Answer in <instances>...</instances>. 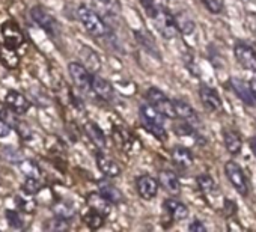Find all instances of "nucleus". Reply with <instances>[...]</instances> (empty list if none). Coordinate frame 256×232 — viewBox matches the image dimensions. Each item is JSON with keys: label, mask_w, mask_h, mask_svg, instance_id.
Returning a JSON list of instances; mask_svg holds the SVG:
<instances>
[{"label": "nucleus", "mask_w": 256, "mask_h": 232, "mask_svg": "<svg viewBox=\"0 0 256 232\" xmlns=\"http://www.w3.org/2000/svg\"><path fill=\"white\" fill-rule=\"evenodd\" d=\"M98 192L107 199V200H110L112 204H120V202H124V194H122V192L118 188V187H114L113 184H110L108 181H100L98 182Z\"/></svg>", "instance_id": "nucleus-20"}, {"label": "nucleus", "mask_w": 256, "mask_h": 232, "mask_svg": "<svg viewBox=\"0 0 256 232\" xmlns=\"http://www.w3.org/2000/svg\"><path fill=\"white\" fill-rule=\"evenodd\" d=\"M140 4L144 5V8L146 10V12H148V14H151V12L154 11V8H156L154 0H140Z\"/></svg>", "instance_id": "nucleus-40"}, {"label": "nucleus", "mask_w": 256, "mask_h": 232, "mask_svg": "<svg viewBox=\"0 0 256 232\" xmlns=\"http://www.w3.org/2000/svg\"><path fill=\"white\" fill-rule=\"evenodd\" d=\"M54 212H56L58 217H62V218L70 220V218L76 214V210H74L70 204L60 202V204H58V205L54 206Z\"/></svg>", "instance_id": "nucleus-30"}, {"label": "nucleus", "mask_w": 256, "mask_h": 232, "mask_svg": "<svg viewBox=\"0 0 256 232\" xmlns=\"http://www.w3.org/2000/svg\"><path fill=\"white\" fill-rule=\"evenodd\" d=\"M234 53H235V58L238 60V64L252 71V72H256V52L248 47L247 44H236L235 48H234Z\"/></svg>", "instance_id": "nucleus-9"}, {"label": "nucleus", "mask_w": 256, "mask_h": 232, "mask_svg": "<svg viewBox=\"0 0 256 232\" xmlns=\"http://www.w3.org/2000/svg\"><path fill=\"white\" fill-rule=\"evenodd\" d=\"M136 38H138V41L144 46V48H146V52L148 53H151V54H154L156 58H160L158 56V50H157V46H156V41L152 40V36L148 34V32H136Z\"/></svg>", "instance_id": "nucleus-27"}, {"label": "nucleus", "mask_w": 256, "mask_h": 232, "mask_svg": "<svg viewBox=\"0 0 256 232\" xmlns=\"http://www.w3.org/2000/svg\"><path fill=\"white\" fill-rule=\"evenodd\" d=\"M2 35L5 40V46L11 48H18L24 42V35L14 22H6L2 26Z\"/></svg>", "instance_id": "nucleus-11"}, {"label": "nucleus", "mask_w": 256, "mask_h": 232, "mask_svg": "<svg viewBox=\"0 0 256 232\" xmlns=\"http://www.w3.org/2000/svg\"><path fill=\"white\" fill-rule=\"evenodd\" d=\"M41 182L38 181V178L35 176H28V180L23 184V192L28 194H36L41 190Z\"/></svg>", "instance_id": "nucleus-31"}, {"label": "nucleus", "mask_w": 256, "mask_h": 232, "mask_svg": "<svg viewBox=\"0 0 256 232\" xmlns=\"http://www.w3.org/2000/svg\"><path fill=\"white\" fill-rule=\"evenodd\" d=\"M250 88H252V92H253V95L256 98V78L250 80Z\"/></svg>", "instance_id": "nucleus-43"}, {"label": "nucleus", "mask_w": 256, "mask_h": 232, "mask_svg": "<svg viewBox=\"0 0 256 232\" xmlns=\"http://www.w3.org/2000/svg\"><path fill=\"white\" fill-rule=\"evenodd\" d=\"M205 4V6L211 11V12H220L222 10V2L220 0H202Z\"/></svg>", "instance_id": "nucleus-37"}, {"label": "nucleus", "mask_w": 256, "mask_h": 232, "mask_svg": "<svg viewBox=\"0 0 256 232\" xmlns=\"http://www.w3.org/2000/svg\"><path fill=\"white\" fill-rule=\"evenodd\" d=\"M86 202H88V205H89L90 210H94V211L102 214L104 217L108 216V214L112 212V202L107 200L100 192H98V193H90V194L88 196Z\"/></svg>", "instance_id": "nucleus-19"}, {"label": "nucleus", "mask_w": 256, "mask_h": 232, "mask_svg": "<svg viewBox=\"0 0 256 232\" xmlns=\"http://www.w3.org/2000/svg\"><path fill=\"white\" fill-rule=\"evenodd\" d=\"M224 211H226V214H228V216H234V214H235V211H236L235 204H234L232 200L226 199V200H224Z\"/></svg>", "instance_id": "nucleus-39"}, {"label": "nucleus", "mask_w": 256, "mask_h": 232, "mask_svg": "<svg viewBox=\"0 0 256 232\" xmlns=\"http://www.w3.org/2000/svg\"><path fill=\"white\" fill-rule=\"evenodd\" d=\"M224 174L228 176V180L230 181V184L234 186V188L241 194V196H246L248 193V184H247V180H246V175H244V170L242 168L235 163V162H228L224 164Z\"/></svg>", "instance_id": "nucleus-5"}, {"label": "nucleus", "mask_w": 256, "mask_h": 232, "mask_svg": "<svg viewBox=\"0 0 256 232\" xmlns=\"http://www.w3.org/2000/svg\"><path fill=\"white\" fill-rule=\"evenodd\" d=\"M139 116H140V122H142V127L151 133L154 138L160 139V140H166L168 138V133L164 130V120L166 116L157 110L152 104H144L140 106V110H139Z\"/></svg>", "instance_id": "nucleus-1"}, {"label": "nucleus", "mask_w": 256, "mask_h": 232, "mask_svg": "<svg viewBox=\"0 0 256 232\" xmlns=\"http://www.w3.org/2000/svg\"><path fill=\"white\" fill-rule=\"evenodd\" d=\"M196 182H198L199 190H200L204 194H211V193L216 190V182H214V180H212L210 175H206V174L199 175V176L196 178Z\"/></svg>", "instance_id": "nucleus-28"}, {"label": "nucleus", "mask_w": 256, "mask_h": 232, "mask_svg": "<svg viewBox=\"0 0 256 232\" xmlns=\"http://www.w3.org/2000/svg\"><path fill=\"white\" fill-rule=\"evenodd\" d=\"M77 17H78L80 23L83 24L84 30H86L89 35H92V36H95V38H101V36L107 35L108 30H107V26H106L104 20H102L94 10H90V8H88V6L82 5V6H78V10H77Z\"/></svg>", "instance_id": "nucleus-2"}, {"label": "nucleus", "mask_w": 256, "mask_h": 232, "mask_svg": "<svg viewBox=\"0 0 256 232\" xmlns=\"http://www.w3.org/2000/svg\"><path fill=\"white\" fill-rule=\"evenodd\" d=\"M199 96H200L202 104H204L208 110H211V112H218V110H222V107H223L222 98H220V95H218L211 86H208V84H200V88H199Z\"/></svg>", "instance_id": "nucleus-12"}, {"label": "nucleus", "mask_w": 256, "mask_h": 232, "mask_svg": "<svg viewBox=\"0 0 256 232\" xmlns=\"http://www.w3.org/2000/svg\"><path fill=\"white\" fill-rule=\"evenodd\" d=\"M230 86L234 89V92L236 94V96L247 106H254L256 104V98L252 92V88H250V83L241 80V78H230Z\"/></svg>", "instance_id": "nucleus-13"}, {"label": "nucleus", "mask_w": 256, "mask_h": 232, "mask_svg": "<svg viewBox=\"0 0 256 232\" xmlns=\"http://www.w3.org/2000/svg\"><path fill=\"white\" fill-rule=\"evenodd\" d=\"M0 62L8 70H16L20 65V58L16 53V48H11L8 46H4L0 48Z\"/></svg>", "instance_id": "nucleus-23"}, {"label": "nucleus", "mask_w": 256, "mask_h": 232, "mask_svg": "<svg viewBox=\"0 0 256 232\" xmlns=\"http://www.w3.org/2000/svg\"><path fill=\"white\" fill-rule=\"evenodd\" d=\"M22 169H23V172H24L28 176H35V178H38V175H40V169H38V166H36L35 163L29 162V160L22 163Z\"/></svg>", "instance_id": "nucleus-34"}, {"label": "nucleus", "mask_w": 256, "mask_h": 232, "mask_svg": "<svg viewBox=\"0 0 256 232\" xmlns=\"http://www.w3.org/2000/svg\"><path fill=\"white\" fill-rule=\"evenodd\" d=\"M84 132L88 134V138L92 140V144L98 148V150H104L107 142H106V136L102 133V130L95 124V122H86L84 124Z\"/></svg>", "instance_id": "nucleus-21"}, {"label": "nucleus", "mask_w": 256, "mask_h": 232, "mask_svg": "<svg viewBox=\"0 0 256 232\" xmlns=\"http://www.w3.org/2000/svg\"><path fill=\"white\" fill-rule=\"evenodd\" d=\"M188 229L193 230V232H205L206 230V226L200 222V220H194L188 224Z\"/></svg>", "instance_id": "nucleus-38"}, {"label": "nucleus", "mask_w": 256, "mask_h": 232, "mask_svg": "<svg viewBox=\"0 0 256 232\" xmlns=\"http://www.w3.org/2000/svg\"><path fill=\"white\" fill-rule=\"evenodd\" d=\"M5 104L8 108H11L12 112H16L17 114H23L29 110L30 107V102L29 100L20 94V92H16V90H10L5 96Z\"/></svg>", "instance_id": "nucleus-14"}, {"label": "nucleus", "mask_w": 256, "mask_h": 232, "mask_svg": "<svg viewBox=\"0 0 256 232\" xmlns=\"http://www.w3.org/2000/svg\"><path fill=\"white\" fill-rule=\"evenodd\" d=\"M158 180L150 176V175H140L138 180H136V188H138V193L142 199H154L157 192H158Z\"/></svg>", "instance_id": "nucleus-10"}, {"label": "nucleus", "mask_w": 256, "mask_h": 232, "mask_svg": "<svg viewBox=\"0 0 256 232\" xmlns=\"http://www.w3.org/2000/svg\"><path fill=\"white\" fill-rule=\"evenodd\" d=\"M83 218H84V223H86L90 229H98V228H101L102 223H104V216L100 214V212H96V211H94V210H90Z\"/></svg>", "instance_id": "nucleus-29"}, {"label": "nucleus", "mask_w": 256, "mask_h": 232, "mask_svg": "<svg viewBox=\"0 0 256 232\" xmlns=\"http://www.w3.org/2000/svg\"><path fill=\"white\" fill-rule=\"evenodd\" d=\"M68 71H70V76L74 82V84L83 90V92H88V90H92V74L90 71L82 65V64H77V62H71L68 65Z\"/></svg>", "instance_id": "nucleus-6"}, {"label": "nucleus", "mask_w": 256, "mask_h": 232, "mask_svg": "<svg viewBox=\"0 0 256 232\" xmlns=\"http://www.w3.org/2000/svg\"><path fill=\"white\" fill-rule=\"evenodd\" d=\"M80 56L83 59L84 66L89 71H98L101 68V60H100L98 54L94 50H90L89 47H83L82 52H80Z\"/></svg>", "instance_id": "nucleus-26"}, {"label": "nucleus", "mask_w": 256, "mask_h": 232, "mask_svg": "<svg viewBox=\"0 0 256 232\" xmlns=\"http://www.w3.org/2000/svg\"><path fill=\"white\" fill-rule=\"evenodd\" d=\"M96 166H98V169H100L107 178H116V176L120 175V168H119V164H118L112 157H108V156H106V154H102V152L96 154Z\"/></svg>", "instance_id": "nucleus-15"}, {"label": "nucleus", "mask_w": 256, "mask_h": 232, "mask_svg": "<svg viewBox=\"0 0 256 232\" xmlns=\"http://www.w3.org/2000/svg\"><path fill=\"white\" fill-rule=\"evenodd\" d=\"M223 139H224V145H226L228 152H230L232 156L240 154L242 144H241V138H240V134L236 132H234V130H224Z\"/></svg>", "instance_id": "nucleus-24"}, {"label": "nucleus", "mask_w": 256, "mask_h": 232, "mask_svg": "<svg viewBox=\"0 0 256 232\" xmlns=\"http://www.w3.org/2000/svg\"><path fill=\"white\" fill-rule=\"evenodd\" d=\"M250 150H252V152H253L254 157H256V138L250 139Z\"/></svg>", "instance_id": "nucleus-42"}, {"label": "nucleus", "mask_w": 256, "mask_h": 232, "mask_svg": "<svg viewBox=\"0 0 256 232\" xmlns=\"http://www.w3.org/2000/svg\"><path fill=\"white\" fill-rule=\"evenodd\" d=\"M150 17L152 18L157 30L166 38V40H172L178 34V29H176V24H175V17L163 6H157L154 8V11L150 14Z\"/></svg>", "instance_id": "nucleus-3"}, {"label": "nucleus", "mask_w": 256, "mask_h": 232, "mask_svg": "<svg viewBox=\"0 0 256 232\" xmlns=\"http://www.w3.org/2000/svg\"><path fill=\"white\" fill-rule=\"evenodd\" d=\"M10 126L5 122V121H2L0 120V138H5V136H8V133H10Z\"/></svg>", "instance_id": "nucleus-41"}, {"label": "nucleus", "mask_w": 256, "mask_h": 232, "mask_svg": "<svg viewBox=\"0 0 256 232\" xmlns=\"http://www.w3.org/2000/svg\"><path fill=\"white\" fill-rule=\"evenodd\" d=\"M146 98L148 102L152 104L157 110H160L166 118L175 120L176 118V112H175V106H174V100H169L160 89L157 88H151L146 92Z\"/></svg>", "instance_id": "nucleus-4"}, {"label": "nucleus", "mask_w": 256, "mask_h": 232, "mask_svg": "<svg viewBox=\"0 0 256 232\" xmlns=\"http://www.w3.org/2000/svg\"><path fill=\"white\" fill-rule=\"evenodd\" d=\"M12 113H16V112H10V110H0V120L2 121H5L8 126H16V127H18V121H17V118L12 114Z\"/></svg>", "instance_id": "nucleus-36"}, {"label": "nucleus", "mask_w": 256, "mask_h": 232, "mask_svg": "<svg viewBox=\"0 0 256 232\" xmlns=\"http://www.w3.org/2000/svg\"><path fill=\"white\" fill-rule=\"evenodd\" d=\"M92 92L104 101H110L113 98V94H114L113 86L106 78H102L100 76L92 77Z\"/></svg>", "instance_id": "nucleus-17"}, {"label": "nucleus", "mask_w": 256, "mask_h": 232, "mask_svg": "<svg viewBox=\"0 0 256 232\" xmlns=\"http://www.w3.org/2000/svg\"><path fill=\"white\" fill-rule=\"evenodd\" d=\"M30 17H32V20H34L42 30H46L48 35L54 36V35L58 34V23H56V20H54L44 8H41V6H34V8L30 10Z\"/></svg>", "instance_id": "nucleus-7"}, {"label": "nucleus", "mask_w": 256, "mask_h": 232, "mask_svg": "<svg viewBox=\"0 0 256 232\" xmlns=\"http://www.w3.org/2000/svg\"><path fill=\"white\" fill-rule=\"evenodd\" d=\"M5 216L8 218V223L12 226V228H22L23 226V222H22V217L17 211H12V210H6L5 211Z\"/></svg>", "instance_id": "nucleus-33"}, {"label": "nucleus", "mask_w": 256, "mask_h": 232, "mask_svg": "<svg viewBox=\"0 0 256 232\" xmlns=\"http://www.w3.org/2000/svg\"><path fill=\"white\" fill-rule=\"evenodd\" d=\"M174 106H175V112H176L178 120L188 122L193 128H198L200 126L199 114L196 113V110L188 102H186L182 100H174Z\"/></svg>", "instance_id": "nucleus-8"}, {"label": "nucleus", "mask_w": 256, "mask_h": 232, "mask_svg": "<svg viewBox=\"0 0 256 232\" xmlns=\"http://www.w3.org/2000/svg\"><path fill=\"white\" fill-rule=\"evenodd\" d=\"M46 228H47L48 230H66V229L70 228V224H68V220H66V218L56 217V218L50 220V222L46 224Z\"/></svg>", "instance_id": "nucleus-32"}, {"label": "nucleus", "mask_w": 256, "mask_h": 232, "mask_svg": "<svg viewBox=\"0 0 256 232\" xmlns=\"http://www.w3.org/2000/svg\"><path fill=\"white\" fill-rule=\"evenodd\" d=\"M175 17V24H176V29H178V32L180 34H182V35H190V34H193V30H194V22L192 20V17L188 16V14H186V12H178L176 16H174Z\"/></svg>", "instance_id": "nucleus-25"}, {"label": "nucleus", "mask_w": 256, "mask_h": 232, "mask_svg": "<svg viewBox=\"0 0 256 232\" xmlns=\"http://www.w3.org/2000/svg\"><path fill=\"white\" fill-rule=\"evenodd\" d=\"M172 160L178 168H188L193 163V154L188 148L186 146H175L172 150Z\"/></svg>", "instance_id": "nucleus-22"}, {"label": "nucleus", "mask_w": 256, "mask_h": 232, "mask_svg": "<svg viewBox=\"0 0 256 232\" xmlns=\"http://www.w3.org/2000/svg\"><path fill=\"white\" fill-rule=\"evenodd\" d=\"M158 184L169 193V194H180L181 184L178 176L170 170H162L158 175Z\"/></svg>", "instance_id": "nucleus-18"}, {"label": "nucleus", "mask_w": 256, "mask_h": 232, "mask_svg": "<svg viewBox=\"0 0 256 232\" xmlns=\"http://www.w3.org/2000/svg\"><path fill=\"white\" fill-rule=\"evenodd\" d=\"M32 196H34V194H29V196H26V198H18V199H17V202H18V205H20L22 210H24V211H28V212H30V211L35 210V200L32 199Z\"/></svg>", "instance_id": "nucleus-35"}, {"label": "nucleus", "mask_w": 256, "mask_h": 232, "mask_svg": "<svg viewBox=\"0 0 256 232\" xmlns=\"http://www.w3.org/2000/svg\"><path fill=\"white\" fill-rule=\"evenodd\" d=\"M163 208L166 210V212L175 220V222H181V220H186L188 217V208L187 205H184L182 202L170 198V199H166L164 204H163Z\"/></svg>", "instance_id": "nucleus-16"}]
</instances>
